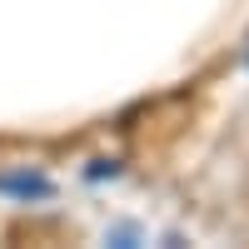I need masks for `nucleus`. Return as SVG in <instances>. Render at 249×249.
I'll use <instances>...</instances> for the list:
<instances>
[{"label": "nucleus", "mask_w": 249, "mask_h": 249, "mask_svg": "<svg viewBox=\"0 0 249 249\" xmlns=\"http://www.w3.org/2000/svg\"><path fill=\"white\" fill-rule=\"evenodd\" d=\"M0 190L5 195H20V199H50L55 184L45 175H30V170H20V175H0Z\"/></svg>", "instance_id": "1"}]
</instances>
